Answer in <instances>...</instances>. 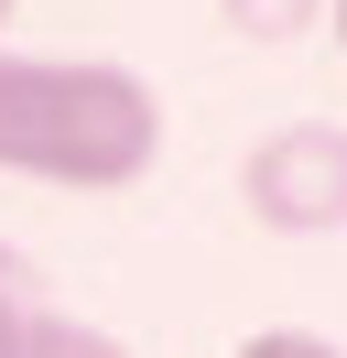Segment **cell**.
Instances as JSON below:
<instances>
[{"mask_svg": "<svg viewBox=\"0 0 347 358\" xmlns=\"http://www.w3.org/2000/svg\"><path fill=\"white\" fill-rule=\"evenodd\" d=\"M325 0H217V22L239 33V44H293V33H315Z\"/></svg>", "mask_w": 347, "mask_h": 358, "instance_id": "cell-4", "label": "cell"}, {"mask_svg": "<svg viewBox=\"0 0 347 358\" xmlns=\"http://www.w3.org/2000/svg\"><path fill=\"white\" fill-rule=\"evenodd\" d=\"M163 163V98L108 55H0V174L120 196Z\"/></svg>", "mask_w": 347, "mask_h": 358, "instance_id": "cell-1", "label": "cell"}, {"mask_svg": "<svg viewBox=\"0 0 347 358\" xmlns=\"http://www.w3.org/2000/svg\"><path fill=\"white\" fill-rule=\"evenodd\" d=\"M11 11H22V0H0V22H11Z\"/></svg>", "mask_w": 347, "mask_h": 358, "instance_id": "cell-8", "label": "cell"}, {"mask_svg": "<svg viewBox=\"0 0 347 358\" xmlns=\"http://www.w3.org/2000/svg\"><path fill=\"white\" fill-rule=\"evenodd\" d=\"M239 206H250V228H271V239H325V228H347V131L337 120H293V131L250 141Z\"/></svg>", "mask_w": 347, "mask_h": 358, "instance_id": "cell-2", "label": "cell"}, {"mask_svg": "<svg viewBox=\"0 0 347 358\" xmlns=\"http://www.w3.org/2000/svg\"><path fill=\"white\" fill-rule=\"evenodd\" d=\"M22 326H33V271H22L11 250H0V358L22 348Z\"/></svg>", "mask_w": 347, "mask_h": 358, "instance_id": "cell-6", "label": "cell"}, {"mask_svg": "<svg viewBox=\"0 0 347 358\" xmlns=\"http://www.w3.org/2000/svg\"><path fill=\"white\" fill-rule=\"evenodd\" d=\"M11 358H130L108 326H87V315H55V304H33V326H22V348Z\"/></svg>", "mask_w": 347, "mask_h": 358, "instance_id": "cell-3", "label": "cell"}, {"mask_svg": "<svg viewBox=\"0 0 347 358\" xmlns=\"http://www.w3.org/2000/svg\"><path fill=\"white\" fill-rule=\"evenodd\" d=\"M325 22H337V55H347V0H325Z\"/></svg>", "mask_w": 347, "mask_h": 358, "instance_id": "cell-7", "label": "cell"}, {"mask_svg": "<svg viewBox=\"0 0 347 358\" xmlns=\"http://www.w3.org/2000/svg\"><path fill=\"white\" fill-rule=\"evenodd\" d=\"M228 358H347V348H325L315 326H260V336H239Z\"/></svg>", "mask_w": 347, "mask_h": 358, "instance_id": "cell-5", "label": "cell"}]
</instances>
